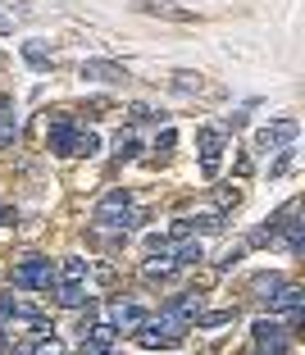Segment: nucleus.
Returning a JSON list of instances; mask_svg holds the SVG:
<instances>
[{"label": "nucleus", "mask_w": 305, "mask_h": 355, "mask_svg": "<svg viewBox=\"0 0 305 355\" xmlns=\"http://www.w3.org/2000/svg\"><path fill=\"white\" fill-rule=\"evenodd\" d=\"M182 337H187V324L182 319H173V314H159V319H150L146 314V324L137 328V346H146V351H164V346H178Z\"/></svg>", "instance_id": "obj_1"}, {"label": "nucleus", "mask_w": 305, "mask_h": 355, "mask_svg": "<svg viewBox=\"0 0 305 355\" xmlns=\"http://www.w3.org/2000/svg\"><path fill=\"white\" fill-rule=\"evenodd\" d=\"M101 228H110V232H128L132 223H137V209H132V196H128L123 187L119 191H110L101 205H96V214H92Z\"/></svg>", "instance_id": "obj_2"}, {"label": "nucleus", "mask_w": 305, "mask_h": 355, "mask_svg": "<svg viewBox=\"0 0 305 355\" xmlns=\"http://www.w3.org/2000/svg\"><path fill=\"white\" fill-rule=\"evenodd\" d=\"M87 269H92V264H87L82 255H69V260H64V269L55 273V278H60V305L78 310V305L87 301Z\"/></svg>", "instance_id": "obj_3"}, {"label": "nucleus", "mask_w": 305, "mask_h": 355, "mask_svg": "<svg viewBox=\"0 0 305 355\" xmlns=\"http://www.w3.org/2000/svg\"><path fill=\"white\" fill-rule=\"evenodd\" d=\"M14 287H32V292H51L55 287V264L46 255H28V260L14 269Z\"/></svg>", "instance_id": "obj_4"}, {"label": "nucleus", "mask_w": 305, "mask_h": 355, "mask_svg": "<svg viewBox=\"0 0 305 355\" xmlns=\"http://www.w3.org/2000/svg\"><path fill=\"white\" fill-rule=\"evenodd\" d=\"M296 132H301V123H296V119H278V123H269V128H260V132H255V150H260V155L287 150L296 141Z\"/></svg>", "instance_id": "obj_5"}, {"label": "nucleus", "mask_w": 305, "mask_h": 355, "mask_svg": "<svg viewBox=\"0 0 305 355\" xmlns=\"http://www.w3.org/2000/svg\"><path fill=\"white\" fill-rule=\"evenodd\" d=\"M255 333V355H283L287 351V324H278V319H255L251 324Z\"/></svg>", "instance_id": "obj_6"}, {"label": "nucleus", "mask_w": 305, "mask_h": 355, "mask_svg": "<svg viewBox=\"0 0 305 355\" xmlns=\"http://www.w3.org/2000/svg\"><path fill=\"white\" fill-rule=\"evenodd\" d=\"M196 146H200V173L205 178H219V164H223V132L219 128H200V137H196Z\"/></svg>", "instance_id": "obj_7"}, {"label": "nucleus", "mask_w": 305, "mask_h": 355, "mask_svg": "<svg viewBox=\"0 0 305 355\" xmlns=\"http://www.w3.org/2000/svg\"><path fill=\"white\" fill-rule=\"evenodd\" d=\"M301 305H305V292L292 287V282H283V287L269 296V314H287V328L301 324Z\"/></svg>", "instance_id": "obj_8"}, {"label": "nucleus", "mask_w": 305, "mask_h": 355, "mask_svg": "<svg viewBox=\"0 0 305 355\" xmlns=\"http://www.w3.org/2000/svg\"><path fill=\"white\" fill-rule=\"evenodd\" d=\"M78 73H82L87 83H105V87L128 83V69H123V64H114V60H82Z\"/></svg>", "instance_id": "obj_9"}, {"label": "nucleus", "mask_w": 305, "mask_h": 355, "mask_svg": "<svg viewBox=\"0 0 305 355\" xmlns=\"http://www.w3.org/2000/svg\"><path fill=\"white\" fill-rule=\"evenodd\" d=\"M141 324H146V310H137V305L119 301L114 310H110V328H114V333H137Z\"/></svg>", "instance_id": "obj_10"}, {"label": "nucleus", "mask_w": 305, "mask_h": 355, "mask_svg": "<svg viewBox=\"0 0 305 355\" xmlns=\"http://www.w3.org/2000/svg\"><path fill=\"white\" fill-rule=\"evenodd\" d=\"M46 137H51V150H55V155H69V150H73V137H78V128H73V119H55V123H51V132H46Z\"/></svg>", "instance_id": "obj_11"}, {"label": "nucleus", "mask_w": 305, "mask_h": 355, "mask_svg": "<svg viewBox=\"0 0 305 355\" xmlns=\"http://www.w3.org/2000/svg\"><path fill=\"white\" fill-rule=\"evenodd\" d=\"M137 10L141 14H155V19H173V23H191V19H196L191 10H178L173 0H141Z\"/></svg>", "instance_id": "obj_12"}, {"label": "nucleus", "mask_w": 305, "mask_h": 355, "mask_svg": "<svg viewBox=\"0 0 305 355\" xmlns=\"http://www.w3.org/2000/svg\"><path fill=\"white\" fill-rule=\"evenodd\" d=\"M23 60H28L37 73H46V69L55 64V55H51V46H46V42H23Z\"/></svg>", "instance_id": "obj_13"}, {"label": "nucleus", "mask_w": 305, "mask_h": 355, "mask_svg": "<svg viewBox=\"0 0 305 355\" xmlns=\"http://www.w3.org/2000/svg\"><path fill=\"white\" fill-rule=\"evenodd\" d=\"M168 314H173V319H182V324H191V319L200 314V296H196V292H182L178 301L168 305Z\"/></svg>", "instance_id": "obj_14"}, {"label": "nucleus", "mask_w": 305, "mask_h": 355, "mask_svg": "<svg viewBox=\"0 0 305 355\" xmlns=\"http://www.w3.org/2000/svg\"><path fill=\"white\" fill-rule=\"evenodd\" d=\"M191 324H196V328H223V324H237V310H214V314H196Z\"/></svg>", "instance_id": "obj_15"}, {"label": "nucleus", "mask_w": 305, "mask_h": 355, "mask_svg": "<svg viewBox=\"0 0 305 355\" xmlns=\"http://www.w3.org/2000/svg\"><path fill=\"white\" fill-rule=\"evenodd\" d=\"M96 150H101V137H96V132H82V128H78L73 150H69V155H96Z\"/></svg>", "instance_id": "obj_16"}, {"label": "nucleus", "mask_w": 305, "mask_h": 355, "mask_svg": "<svg viewBox=\"0 0 305 355\" xmlns=\"http://www.w3.org/2000/svg\"><path fill=\"white\" fill-rule=\"evenodd\" d=\"M137 150H141V141L132 132H119V141H114V159H137Z\"/></svg>", "instance_id": "obj_17"}, {"label": "nucleus", "mask_w": 305, "mask_h": 355, "mask_svg": "<svg viewBox=\"0 0 305 355\" xmlns=\"http://www.w3.org/2000/svg\"><path fill=\"white\" fill-rule=\"evenodd\" d=\"M251 287H255V292H269V296H274L278 287H283V278H278V273H255ZM269 296H264V301H269Z\"/></svg>", "instance_id": "obj_18"}, {"label": "nucleus", "mask_w": 305, "mask_h": 355, "mask_svg": "<svg viewBox=\"0 0 305 355\" xmlns=\"http://www.w3.org/2000/svg\"><path fill=\"white\" fill-rule=\"evenodd\" d=\"M87 342H92V346H110V342H114V328H110V324L87 328Z\"/></svg>", "instance_id": "obj_19"}, {"label": "nucleus", "mask_w": 305, "mask_h": 355, "mask_svg": "<svg viewBox=\"0 0 305 355\" xmlns=\"http://www.w3.org/2000/svg\"><path fill=\"white\" fill-rule=\"evenodd\" d=\"M14 141H19V119H5V123H0V150H5V146H14Z\"/></svg>", "instance_id": "obj_20"}, {"label": "nucleus", "mask_w": 305, "mask_h": 355, "mask_svg": "<svg viewBox=\"0 0 305 355\" xmlns=\"http://www.w3.org/2000/svg\"><path fill=\"white\" fill-rule=\"evenodd\" d=\"M173 87H178V92H200V73H187V69H182V73H173Z\"/></svg>", "instance_id": "obj_21"}, {"label": "nucleus", "mask_w": 305, "mask_h": 355, "mask_svg": "<svg viewBox=\"0 0 305 355\" xmlns=\"http://www.w3.org/2000/svg\"><path fill=\"white\" fill-rule=\"evenodd\" d=\"M28 355H64V346L60 342H55V337L51 333H46V342H37V346H32V351Z\"/></svg>", "instance_id": "obj_22"}, {"label": "nucleus", "mask_w": 305, "mask_h": 355, "mask_svg": "<svg viewBox=\"0 0 305 355\" xmlns=\"http://www.w3.org/2000/svg\"><path fill=\"white\" fill-rule=\"evenodd\" d=\"M10 32H14V19H10V14H0V37H10Z\"/></svg>", "instance_id": "obj_23"}, {"label": "nucleus", "mask_w": 305, "mask_h": 355, "mask_svg": "<svg viewBox=\"0 0 305 355\" xmlns=\"http://www.w3.org/2000/svg\"><path fill=\"white\" fill-rule=\"evenodd\" d=\"M0 219H5V205H0Z\"/></svg>", "instance_id": "obj_24"}]
</instances>
